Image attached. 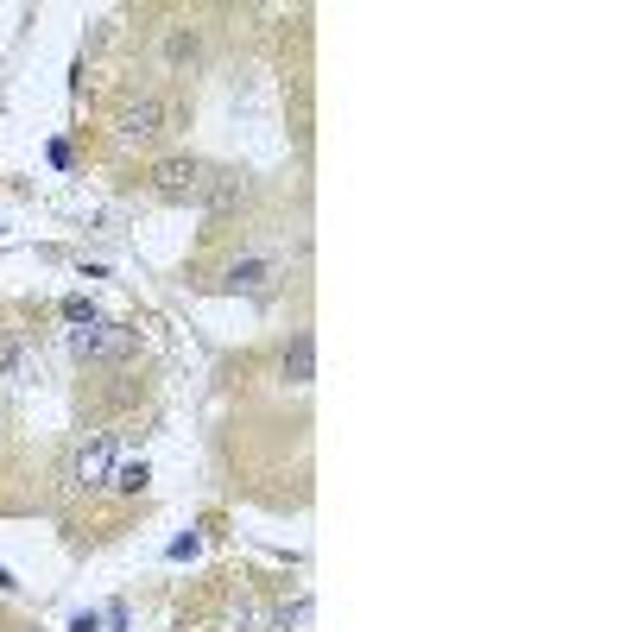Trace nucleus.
<instances>
[{
	"label": "nucleus",
	"mask_w": 632,
	"mask_h": 632,
	"mask_svg": "<svg viewBox=\"0 0 632 632\" xmlns=\"http://www.w3.org/2000/svg\"><path fill=\"white\" fill-rule=\"evenodd\" d=\"M203 165L196 158H158L152 165V190L158 196H171V203H190V196H203Z\"/></svg>",
	"instance_id": "1"
},
{
	"label": "nucleus",
	"mask_w": 632,
	"mask_h": 632,
	"mask_svg": "<svg viewBox=\"0 0 632 632\" xmlns=\"http://www.w3.org/2000/svg\"><path fill=\"white\" fill-rule=\"evenodd\" d=\"M133 348H140V335H133V329H102V323L76 329V354H83V361H127Z\"/></svg>",
	"instance_id": "2"
},
{
	"label": "nucleus",
	"mask_w": 632,
	"mask_h": 632,
	"mask_svg": "<svg viewBox=\"0 0 632 632\" xmlns=\"http://www.w3.org/2000/svg\"><path fill=\"white\" fill-rule=\"evenodd\" d=\"M108 474H114V437H95L76 449V462H70V487H108Z\"/></svg>",
	"instance_id": "3"
},
{
	"label": "nucleus",
	"mask_w": 632,
	"mask_h": 632,
	"mask_svg": "<svg viewBox=\"0 0 632 632\" xmlns=\"http://www.w3.org/2000/svg\"><path fill=\"white\" fill-rule=\"evenodd\" d=\"M158 127H165V108L146 95V102H127V108H121V127H114V140H121V146H146V140H158Z\"/></svg>",
	"instance_id": "4"
},
{
	"label": "nucleus",
	"mask_w": 632,
	"mask_h": 632,
	"mask_svg": "<svg viewBox=\"0 0 632 632\" xmlns=\"http://www.w3.org/2000/svg\"><path fill=\"white\" fill-rule=\"evenodd\" d=\"M241 196H247V177H241V171H209V177H203V196H196V203H203L209 215H228L234 203H241Z\"/></svg>",
	"instance_id": "5"
},
{
	"label": "nucleus",
	"mask_w": 632,
	"mask_h": 632,
	"mask_svg": "<svg viewBox=\"0 0 632 632\" xmlns=\"http://www.w3.org/2000/svg\"><path fill=\"white\" fill-rule=\"evenodd\" d=\"M279 373H285L291 386H310V380H316V342H310V335H291V348H285Z\"/></svg>",
	"instance_id": "6"
},
{
	"label": "nucleus",
	"mask_w": 632,
	"mask_h": 632,
	"mask_svg": "<svg viewBox=\"0 0 632 632\" xmlns=\"http://www.w3.org/2000/svg\"><path fill=\"white\" fill-rule=\"evenodd\" d=\"M266 279H272V266H266V260H241V266H228V285H234V291H260Z\"/></svg>",
	"instance_id": "7"
},
{
	"label": "nucleus",
	"mask_w": 632,
	"mask_h": 632,
	"mask_svg": "<svg viewBox=\"0 0 632 632\" xmlns=\"http://www.w3.org/2000/svg\"><path fill=\"white\" fill-rule=\"evenodd\" d=\"M146 481H152V468H146V462H127V468H114V474H108V487H114V493H146Z\"/></svg>",
	"instance_id": "8"
},
{
	"label": "nucleus",
	"mask_w": 632,
	"mask_h": 632,
	"mask_svg": "<svg viewBox=\"0 0 632 632\" xmlns=\"http://www.w3.org/2000/svg\"><path fill=\"white\" fill-rule=\"evenodd\" d=\"M310 620V601H285L279 614H272V632H291V626H304Z\"/></svg>",
	"instance_id": "9"
},
{
	"label": "nucleus",
	"mask_w": 632,
	"mask_h": 632,
	"mask_svg": "<svg viewBox=\"0 0 632 632\" xmlns=\"http://www.w3.org/2000/svg\"><path fill=\"white\" fill-rule=\"evenodd\" d=\"M19 361H26V342H19V335H0V373H19Z\"/></svg>",
	"instance_id": "10"
},
{
	"label": "nucleus",
	"mask_w": 632,
	"mask_h": 632,
	"mask_svg": "<svg viewBox=\"0 0 632 632\" xmlns=\"http://www.w3.org/2000/svg\"><path fill=\"white\" fill-rule=\"evenodd\" d=\"M184 57H196V38L190 32H171L165 38V64H184Z\"/></svg>",
	"instance_id": "11"
},
{
	"label": "nucleus",
	"mask_w": 632,
	"mask_h": 632,
	"mask_svg": "<svg viewBox=\"0 0 632 632\" xmlns=\"http://www.w3.org/2000/svg\"><path fill=\"white\" fill-rule=\"evenodd\" d=\"M64 316H70L76 329H89V323H95V304H89V298H70V304H64Z\"/></svg>",
	"instance_id": "12"
},
{
	"label": "nucleus",
	"mask_w": 632,
	"mask_h": 632,
	"mask_svg": "<svg viewBox=\"0 0 632 632\" xmlns=\"http://www.w3.org/2000/svg\"><path fill=\"white\" fill-rule=\"evenodd\" d=\"M95 626H102L95 614H76V620H70V632H95Z\"/></svg>",
	"instance_id": "13"
},
{
	"label": "nucleus",
	"mask_w": 632,
	"mask_h": 632,
	"mask_svg": "<svg viewBox=\"0 0 632 632\" xmlns=\"http://www.w3.org/2000/svg\"><path fill=\"white\" fill-rule=\"evenodd\" d=\"M13 588H19V582H13V576H7V569H0V595H13Z\"/></svg>",
	"instance_id": "14"
}]
</instances>
